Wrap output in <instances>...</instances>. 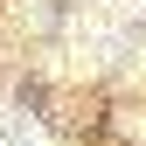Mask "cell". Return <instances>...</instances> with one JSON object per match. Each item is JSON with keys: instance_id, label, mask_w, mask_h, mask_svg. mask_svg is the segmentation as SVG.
<instances>
[{"instance_id": "cell-1", "label": "cell", "mask_w": 146, "mask_h": 146, "mask_svg": "<svg viewBox=\"0 0 146 146\" xmlns=\"http://www.w3.org/2000/svg\"><path fill=\"white\" fill-rule=\"evenodd\" d=\"M0 146H42V132H35V118H21L14 104H0Z\"/></svg>"}]
</instances>
